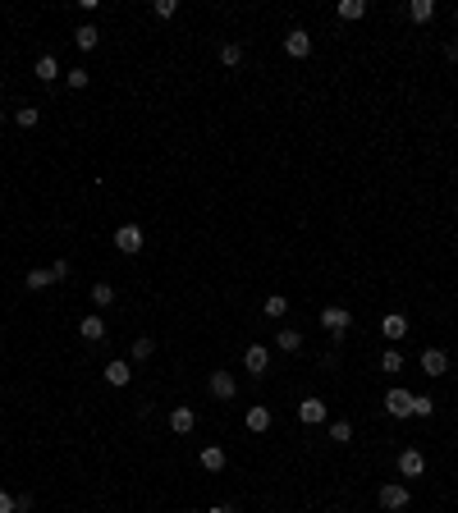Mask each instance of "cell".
I'll return each mask as SVG.
<instances>
[{"label":"cell","instance_id":"1","mask_svg":"<svg viewBox=\"0 0 458 513\" xmlns=\"http://www.w3.org/2000/svg\"><path fill=\"white\" fill-rule=\"evenodd\" d=\"M408 486H399V481H389V486H381L376 490V505H381L385 513H399V509H408Z\"/></svg>","mask_w":458,"mask_h":513},{"label":"cell","instance_id":"2","mask_svg":"<svg viewBox=\"0 0 458 513\" xmlns=\"http://www.w3.org/2000/svg\"><path fill=\"white\" fill-rule=\"evenodd\" d=\"M64 275H69V261H55V266H46V270H28V289H51V284H60Z\"/></svg>","mask_w":458,"mask_h":513},{"label":"cell","instance_id":"3","mask_svg":"<svg viewBox=\"0 0 458 513\" xmlns=\"http://www.w3.org/2000/svg\"><path fill=\"white\" fill-rule=\"evenodd\" d=\"M321 325H326L335 340H344V330L353 325V312H348V307H326V312H321Z\"/></svg>","mask_w":458,"mask_h":513},{"label":"cell","instance_id":"4","mask_svg":"<svg viewBox=\"0 0 458 513\" xmlns=\"http://www.w3.org/2000/svg\"><path fill=\"white\" fill-rule=\"evenodd\" d=\"M285 51L294 55V60H307V55H311V33H307V28H294V33H285Z\"/></svg>","mask_w":458,"mask_h":513},{"label":"cell","instance_id":"5","mask_svg":"<svg viewBox=\"0 0 458 513\" xmlns=\"http://www.w3.org/2000/svg\"><path fill=\"white\" fill-rule=\"evenodd\" d=\"M385 413L389 417H413V390H389L385 394Z\"/></svg>","mask_w":458,"mask_h":513},{"label":"cell","instance_id":"6","mask_svg":"<svg viewBox=\"0 0 458 513\" xmlns=\"http://www.w3.org/2000/svg\"><path fill=\"white\" fill-rule=\"evenodd\" d=\"M115 248H120V253H142V229L138 225H120L115 229Z\"/></svg>","mask_w":458,"mask_h":513},{"label":"cell","instance_id":"7","mask_svg":"<svg viewBox=\"0 0 458 513\" xmlns=\"http://www.w3.org/2000/svg\"><path fill=\"white\" fill-rule=\"evenodd\" d=\"M298 422H303V427H326V403L321 399H303L298 403Z\"/></svg>","mask_w":458,"mask_h":513},{"label":"cell","instance_id":"8","mask_svg":"<svg viewBox=\"0 0 458 513\" xmlns=\"http://www.w3.org/2000/svg\"><path fill=\"white\" fill-rule=\"evenodd\" d=\"M207 385H211V394H216V399H234V394H239V381H234L225 367H220V371H211Z\"/></svg>","mask_w":458,"mask_h":513},{"label":"cell","instance_id":"9","mask_svg":"<svg viewBox=\"0 0 458 513\" xmlns=\"http://www.w3.org/2000/svg\"><path fill=\"white\" fill-rule=\"evenodd\" d=\"M193 427H197V408H188V403H179V408L170 413V431H174V435H188Z\"/></svg>","mask_w":458,"mask_h":513},{"label":"cell","instance_id":"10","mask_svg":"<svg viewBox=\"0 0 458 513\" xmlns=\"http://www.w3.org/2000/svg\"><path fill=\"white\" fill-rule=\"evenodd\" d=\"M399 472H403V477H422L426 472V454L422 449H403L399 454Z\"/></svg>","mask_w":458,"mask_h":513},{"label":"cell","instance_id":"11","mask_svg":"<svg viewBox=\"0 0 458 513\" xmlns=\"http://www.w3.org/2000/svg\"><path fill=\"white\" fill-rule=\"evenodd\" d=\"M243 367H248L252 376H266V371H270V353H266L261 344H252L248 353H243Z\"/></svg>","mask_w":458,"mask_h":513},{"label":"cell","instance_id":"12","mask_svg":"<svg viewBox=\"0 0 458 513\" xmlns=\"http://www.w3.org/2000/svg\"><path fill=\"white\" fill-rule=\"evenodd\" d=\"M381 335H385V340H389V344H399V340H403V335H408V316H399V312H389V316H385V321H381Z\"/></svg>","mask_w":458,"mask_h":513},{"label":"cell","instance_id":"13","mask_svg":"<svg viewBox=\"0 0 458 513\" xmlns=\"http://www.w3.org/2000/svg\"><path fill=\"white\" fill-rule=\"evenodd\" d=\"M105 381H110L115 390H124V385L133 381V367H129V362H120V357H115V362H105Z\"/></svg>","mask_w":458,"mask_h":513},{"label":"cell","instance_id":"14","mask_svg":"<svg viewBox=\"0 0 458 513\" xmlns=\"http://www.w3.org/2000/svg\"><path fill=\"white\" fill-rule=\"evenodd\" d=\"M422 371L426 376H445V371H450V357H445L440 348H426V353H422Z\"/></svg>","mask_w":458,"mask_h":513},{"label":"cell","instance_id":"15","mask_svg":"<svg viewBox=\"0 0 458 513\" xmlns=\"http://www.w3.org/2000/svg\"><path fill=\"white\" fill-rule=\"evenodd\" d=\"M270 422H275V413L266 403H252L248 408V431H270Z\"/></svg>","mask_w":458,"mask_h":513},{"label":"cell","instance_id":"16","mask_svg":"<svg viewBox=\"0 0 458 513\" xmlns=\"http://www.w3.org/2000/svg\"><path fill=\"white\" fill-rule=\"evenodd\" d=\"M33 74H37V79H42V83H55V79H60V60H55V55H51V51H46V55H42V60H37V64H33Z\"/></svg>","mask_w":458,"mask_h":513},{"label":"cell","instance_id":"17","mask_svg":"<svg viewBox=\"0 0 458 513\" xmlns=\"http://www.w3.org/2000/svg\"><path fill=\"white\" fill-rule=\"evenodd\" d=\"M197 459H202V468H207V472H225V449H220V444H207Z\"/></svg>","mask_w":458,"mask_h":513},{"label":"cell","instance_id":"18","mask_svg":"<svg viewBox=\"0 0 458 513\" xmlns=\"http://www.w3.org/2000/svg\"><path fill=\"white\" fill-rule=\"evenodd\" d=\"M78 330H83L87 344H101L105 340V321H101V316H83V325H78Z\"/></svg>","mask_w":458,"mask_h":513},{"label":"cell","instance_id":"19","mask_svg":"<svg viewBox=\"0 0 458 513\" xmlns=\"http://www.w3.org/2000/svg\"><path fill=\"white\" fill-rule=\"evenodd\" d=\"M408 18H413V23H431L435 18V0H413V5H408Z\"/></svg>","mask_w":458,"mask_h":513},{"label":"cell","instance_id":"20","mask_svg":"<svg viewBox=\"0 0 458 513\" xmlns=\"http://www.w3.org/2000/svg\"><path fill=\"white\" fill-rule=\"evenodd\" d=\"M87 298H92L96 307H115V284H105V279H96V284H92V294H87Z\"/></svg>","mask_w":458,"mask_h":513},{"label":"cell","instance_id":"21","mask_svg":"<svg viewBox=\"0 0 458 513\" xmlns=\"http://www.w3.org/2000/svg\"><path fill=\"white\" fill-rule=\"evenodd\" d=\"M362 14H367V0H339V18L344 23H357Z\"/></svg>","mask_w":458,"mask_h":513},{"label":"cell","instance_id":"22","mask_svg":"<svg viewBox=\"0 0 458 513\" xmlns=\"http://www.w3.org/2000/svg\"><path fill=\"white\" fill-rule=\"evenodd\" d=\"M96 42H101V33H96L92 23H83V28H78V33H74V46H78V51H92Z\"/></svg>","mask_w":458,"mask_h":513},{"label":"cell","instance_id":"23","mask_svg":"<svg viewBox=\"0 0 458 513\" xmlns=\"http://www.w3.org/2000/svg\"><path fill=\"white\" fill-rule=\"evenodd\" d=\"M285 312H289V298L285 294H266V316L270 321H285Z\"/></svg>","mask_w":458,"mask_h":513},{"label":"cell","instance_id":"24","mask_svg":"<svg viewBox=\"0 0 458 513\" xmlns=\"http://www.w3.org/2000/svg\"><path fill=\"white\" fill-rule=\"evenodd\" d=\"M220 64H225V69H239V64H243V46L239 42H225V46H220Z\"/></svg>","mask_w":458,"mask_h":513},{"label":"cell","instance_id":"25","mask_svg":"<svg viewBox=\"0 0 458 513\" xmlns=\"http://www.w3.org/2000/svg\"><path fill=\"white\" fill-rule=\"evenodd\" d=\"M14 120H18V129H37V120H42V105H18Z\"/></svg>","mask_w":458,"mask_h":513},{"label":"cell","instance_id":"26","mask_svg":"<svg viewBox=\"0 0 458 513\" xmlns=\"http://www.w3.org/2000/svg\"><path fill=\"white\" fill-rule=\"evenodd\" d=\"M330 440H335V444H348V440H353V422H344V417H339V422H330Z\"/></svg>","mask_w":458,"mask_h":513},{"label":"cell","instance_id":"27","mask_svg":"<svg viewBox=\"0 0 458 513\" xmlns=\"http://www.w3.org/2000/svg\"><path fill=\"white\" fill-rule=\"evenodd\" d=\"M381 371H389V376L403 371V353H399V348H385V353H381Z\"/></svg>","mask_w":458,"mask_h":513},{"label":"cell","instance_id":"28","mask_svg":"<svg viewBox=\"0 0 458 513\" xmlns=\"http://www.w3.org/2000/svg\"><path fill=\"white\" fill-rule=\"evenodd\" d=\"M275 344L285 348V353H298V348H303V335H298V330H280V335H275Z\"/></svg>","mask_w":458,"mask_h":513},{"label":"cell","instance_id":"29","mask_svg":"<svg viewBox=\"0 0 458 513\" xmlns=\"http://www.w3.org/2000/svg\"><path fill=\"white\" fill-rule=\"evenodd\" d=\"M431 413H435L431 394H413V417H431Z\"/></svg>","mask_w":458,"mask_h":513},{"label":"cell","instance_id":"30","mask_svg":"<svg viewBox=\"0 0 458 513\" xmlns=\"http://www.w3.org/2000/svg\"><path fill=\"white\" fill-rule=\"evenodd\" d=\"M151 353H156V340H147V335H142V340H133V357H138V362H147Z\"/></svg>","mask_w":458,"mask_h":513},{"label":"cell","instance_id":"31","mask_svg":"<svg viewBox=\"0 0 458 513\" xmlns=\"http://www.w3.org/2000/svg\"><path fill=\"white\" fill-rule=\"evenodd\" d=\"M64 83H69V87H78V92H83V87L92 83V74H87V69H69V74H64Z\"/></svg>","mask_w":458,"mask_h":513},{"label":"cell","instance_id":"32","mask_svg":"<svg viewBox=\"0 0 458 513\" xmlns=\"http://www.w3.org/2000/svg\"><path fill=\"white\" fill-rule=\"evenodd\" d=\"M174 9H179L174 0H156V9H151V14H156V18H174Z\"/></svg>","mask_w":458,"mask_h":513},{"label":"cell","instance_id":"33","mask_svg":"<svg viewBox=\"0 0 458 513\" xmlns=\"http://www.w3.org/2000/svg\"><path fill=\"white\" fill-rule=\"evenodd\" d=\"M14 513H33V495H14Z\"/></svg>","mask_w":458,"mask_h":513},{"label":"cell","instance_id":"34","mask_svg":"<svg viewBox=\"0 0 458 513\" xmlns=\"http://www.w3.org/2000/svg\"><path fill=\"white\" fill-rule=\"evenodd\" d=\"M0 513H14V495L9 490H0Z\"/></svg>","mask_w":458,"mask_h":513},{"label":"cell","instance_id":"35","mask_svg":"<svg viewBox=\"0 0 458 513\" xmlns=\"http://www.w3.org/2000/svg\"><path fill=\"white\" fill-rule=\"evenodd\" d=\"M445 55H450V60L458 64V37H454V42H450V46H445Z\"/></svg>","mask_w":458,"mask_h":513},{"label":"cell","instance_id":"36","mask_svg":"<svg viewBox=\"0 0 458 513\" xmlns=\"http://www.w3.org/2000/svg\"><path fill=\"white\" fill-rule=\"evenodd\" d=\"M207 513H239L234 505H216V509H207Z\"/></svg>","mask_w":458,"mask_h":513},{"label":"cell","instance_id":"37","mask_svg":"<svg viewBox=\"0 0 458 513\" xmlns=\"http://www.w3.org/2000/svg\"><path fill=\"white\" fill-rule=\"evenodd\" d=\"M0 124H5V105H0Z\"/></svg>","mask_w":458,"mask_h":513},{"label":"cell","instance_id":"38","mask_svg":"<svg viewBox=\"0 0 458 513\" xmlns=\"http://www.w3.org/2000/svg\"><path fill=\"white\" fill-rule=\"evenodd\" d=\"M454 23H458V9H454Z\"/></svg>","mask_w":458,"mask_h":513}]
</instances>
